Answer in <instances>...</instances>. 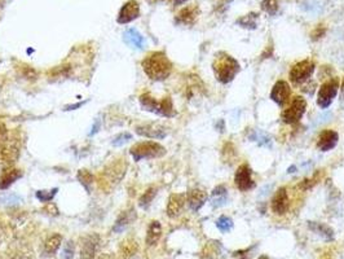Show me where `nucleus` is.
<instances>
[{
    "mask_svg": "<svg viewBox=\"0 0 344 259\" xmlns=\"http://www.w3.org/2000/svg\"><path fill=\"white\" fill-rule=\"evenodd\" d=\"M135 219H136V212H135V209H128V210H126V212H123L122 214L119 215V218L117 219L116 224H114L113 227V231L114 232H122L126 227L130 226Z\"/></svg>",
    "mask_w": 344,
    "mask_h": 259,
    "instance_id": "nucleus-19",
    "label": "nucleus"
},
{
    "mask_svg": "<svg viewBox=\"0 0 344 259\" xmlns=\"http://www.w3.org/2000/svg\"><path fill=\"white\" fill-rule=\"evenodd\" d=\"M160 236H162V227H160V223L157 221L151 222L150 226H149L148 228V233H146V244H148L149 246H153V245H155L159 241Z\"/></svg>",
    "mask_w": 344,
    "mask_h": 259,
    "instance_id": "nucleus-24",
    "label": "nucleus"
},
{
    "mask_svg": "<svg viewBox=\"0 0 344 259\" xmlns=\"http://www.w3.org/2000/svg\"><path fill=\"white\" fill-rule=\"evenodd\" d=\"M185 2H188V0H174V4L175 6H180V4L185 3Z\"/></svg>",
    "mask_w": 344,
    "mask_h": 259,
    "instance_id": "nucleus-39",
    "label": "nucleus"
},
{
    "mask_svg": "<svg viewBox=\"0 0 344 259\" xmlns=\"http://www.w3.org/2000/svg\"><path fill=\"white\" fill-rule=\"evenodd\" d=\"M235 183L238 189L242 192L250 191L255 187V183L251 178V169L249 167V165H241L238 167L237 171H236Z\"/></svg>",
    "mask_w": 344,
    "mask_h": 259,
    "instance_id": "nucleus-9",
    "label": "nucleus"
},
{
    "mask_svg": "<svg viewBox=\"0 0 344 259\" xmlns=\"http://www.w3.org/2000/svg\"><path fill=\"white\" fill-rule=\"evenodd\" d=\"M339 88V82L336 78H332L330 81H327L326 83H323L321 86L320 91H318V97H317V104L320 105L322 109H326L330 107V104L332 102L334 97L338 93Z\"/></svg>",
    "mask_w": 344,
    "mask_h": 259,
    "instance_id": "nucleus-6",
    "label": "nucleus"
},
{
    "mask_svg": "<svg viewBox=\"0 0 344 259\" xmlns=\"http://www.w3.org/2000/svg\"><path fill=\"white\" fill-rule=\"evenodd\" d=\"M126 173V162H119V164H114L110 167H107L106 170L104 171V176L107 179V182L111 184V183H118L122 176Z\"/></svg>",
    "mask_w": 344,
    "mask_h": 259,
    "instance_id": "nucleus-18",
    "label": "nucleus"
},
{
    "mask_svg": "<svg viewBox=\"0 0 344 259\" xmlns=\"http://www.w3.org/2000/svg\"><path fill=\"white\" fill-rule=\"evenodd\" d=\"M309 228L312 231H315L322 238H325L326 241H331L332 238H334V231L329 226H326V224L317 223V222H309Z\"/></svg>",
    "mask_w": 344,
    "mask_h": 259,
    "instance_id": "nucleus-25",
    "label": "nucleus"
},
{
    "mask_svg": "<svg viewBox=\"0 0 344 259\" xmlns=\"http://www.w3.org/2000/svg\"><path fill=\"white\" fill-rule=\"evenodd\" d=\"M131 135L130 134H127V132H125V134H121V135H118V136L116 137L113 140V145H116V146H119V145H123L125 143H127L128 140H131Z\"/></svg>",
    "mask_w": 344,
    "mask_h": 259,
    "instance_id": "nucleus-36",
    "label": "nucleus"
},
{
    "mask_svg": "<svg viewBox=\"0 0 344 259\" xmlns=\"http://www.w3.org/2000/svg\"><path fill=\"white\" fill-rule=\"evenodd\" d=\"M228 201V191L224 185H217L214 191L211 192L210 202L212 205V208H221L224 206Z\"/></svg>",
    "mask_w": 344,
    "mask_h": 259,
    "instance_id": "nucleus-22",
    "label": "nucleus"
},
{
    "mask_svg": "<svg viewBox=\"0 0 344 259\" xmlns=\"http://www.w3.org/2000/svg\"><path fill=\"white\" fill-rule=\"evenodd\" d=\"M289 205H290V202H289V196L286 188H278L272 198L273 213H276L277 215L285 214L289 210Z\"/></svg>",
    "mask_w": 344,
    "mask_h": 259,
    "instance_id": "nucleus-12",
    "label": "nucleus"
},
{
    "mask_svg": "<svg viewBox=\"0 0 344 259\" xmlns=\"http://www.w3.org/2000/svg\"><path fill=\"white\" fill-rule=\"evenodd\" d=\"M143 69L153 81H163L171 74L172 64L164 52H154L144 60Z\"/></svg>",
    "mask_w": 344,
    "mask_h": 259,
    "instance_id": "nucleus-1",
    "label": "nucleus"
},
{
    "mask_svg": "<svg viewBox=\"0 0 344 259\" xmlns=\"http://www.w3.org/2000/svg\"><path fill=\"white\" fill-rule=\"evenodd\" d=\"M252 139L258 141L260 145H269L270 143L269 136H268L267 134H264V132H256V135L255 136H252Z\"/></svg>",
    "mask_w": 344,
    "mask_h": 259,
    "instance_id": "nucleus-35",
    "label": "nucleus"
},
{
    "mask_svg": "<svg viewBox=\"0 0 344 259\" xmlns=\"http://www.w3.org/2000/svg\"><path fill=\"white\" fill-rule=\"evenodd\" d=\"M256 21H258V16L255 13H251V15H247L245 17L240 18L238 24H241L244 27H247V29H255Z\"/></svg>",
    "mask_w": 344,
    "mask_h": 259,
    "instance_id": "nucleus-31",
    "label": "nucleus"
},
{
    "mask_svg": "<svg viewBox=\"0 0 344 259\" xmlns=\"http://www.w3.org/2000/svg\"><path fill=\"white\" fill-rule=\"evenodd\" d=\"M339 140L338 132L334 130H326L320 135L317 141V148L322 152H327L330 149L335 148Z\"/></svg>",
    "mask_w": 344,
    "mask_h": 259,
    "instance_id": "nucleus-15",
    "label": "nucleus"
},
{
    "mask_svg": "<svg viewBox=\"0 0 344 259\" xmlns=\"http://www.w3.org/2000/svg\"><path fill=\"white\" fill-rule=\"evenodd\" d=\"M125 40L128 44L134 45L135 48H139V49H143V48L145 47V39H144V36L135 29H130L126 31Z\"/></svg>",
    "mask_w": 344,
    "mask_h": 259,
    "instance_id": "nucleus-23",
    "label": "nucleus"
},
{
    "mask_svg": "<svg viewBox=\"0 0 344 259\" xmlns=\"http://www.w3.org/2000/svg\"><path fill=\"white\" fill-rule=\"evenodd\" d=\"M313 72H315V63L311 60H304L291 68L290 79L294 83H303L308 81V78L313 74Z\"/></svg>",
    "mask_w": 344,
    "mask_h": 259,
    "instance_id": "nucleus-8",
    "label": "nucleus"
},
{
    "mask_svg": "<svg viewBox=\"0 0 344 259\" xmlns=\"http://www.w3.org/2000/svg\"><path fill=\"white\" fill-rule=\"evenodd\" d=\"M100 244V236L92 233L82 240V249H80V258L82 259H93Z\"/></svg>",
    "mask_w": 344,
    "mask_h": 259,
    "instance_id": "nucleus-11",
    "label": "nucleus"
},
{
    "mask_svg": "<svg viewBox=\"0 0 344 259\" xmlns=\"http://www.w3.org/2000/svg\"><path fill=\"white\" fill-rule=\"evenodd\" d=\"M306 109H307L306 100L303 97H300V96H297V97H294V100H293L290 107H289L288 109H285L283 113H282L283 122L289 123V125L299 122L300 119H302V117L304 116V113H306Z\"/></svg>",
    "mask_w": 344,
    "mask_h": 259,
    "instance_id": "nucleus-5",
    "label": "nucleus"
},
{
    "mask_svg": "<svg viewBox=\"0 0 344 259\" xmlns=\"http://www.w3.org/2000/svg\"><path fill=\"white\" fill-rule=\"evenodd\" d=\"M98 259H114V256L110 255V254H101Z\"/></svg>",
    "mask_w": 344,
    "mask_h": 259,
    "instance_id": "nucleus-38",
    "label": "nucleus"
},
{
    "mask_svg": "<svg viewBox=\"0 0 344 259\" xmlns=\"http://www.w3.org/2000/svg\"><path fill=\"white\" fill-rule=\"evenodd\" d=\"M212 70H214L217 81L226 84L235 79V77L241 70V66L235 57H232L225 52H219L215 55Z\"/></svg>",
    "mask_w": 344,
    "mask_h": 259,
    "instance_id": "nucleus-2",
    "label": "nucleus"
},
{
    "mask_svg": "<svg viewBox=\"0 0 344 259\" xmlns=\"http://www.w3.org/2000/svg\"><path fill=\"white\" fill-rule=\"evenodd\" d=\"M136 134L149 139H164L167 136V128L159 123H148L136 127Z\"/></svg>",
    "mask_w": 344,
    "mask_h": 259,
    "instance_id": "nucleus-10",
    "label": "nucleus"
},
{
    "mask_svg": "<svg viewBox=\"0 0 344 259\" xmlns=\"http://www.w3.org/2000/svg\"><path fill=\"white\" fill-rule=\"evenodd\" d=\"M20 157V148L15 141H9L7 139L3 144H0V166L9 167L16 164Z\"/></svg>",
    "mask_w": 344,
    "mask_h": 259,
    "instance_id": "nucleus-7",
    "label": "nucleus"
},
{
    "mask_svg": "<svg viewBox=\"0 0 344 259\" xmlns=\"http://www.w3.org/2000/svg\"><path fill=\"white\" fill-rule=\"evenodd\" d=\"M166 154V148L154 141H143L137 143L131 148V156L135 161H141L146 158H158Z\"/></svg>",
    "mask_w": 344,
    "mask_h": 259,
    "instance_id": "nucleus-4",
    "label": "nucleus"
},
{
    "mask_svg": "<svg viewBox=\"0 0 344 259\" xmlns=\"http://www.w3.org/2000/svg\"><path fill=\"white\" fill-rule=\"evenodd\" d=\"M155 194H157V188H154V187L149 188L148 191L144 192L143 196L140 197L139 205L141 206V208H143V209H146L149 205H150L151 201L154 200Z\"/></svg>",
    "mask_w": 344,
    "mask_h": 259,
    "instance_id": "nucleus-29",
    "label": "nucleus"
},
{
    "mask_svg": "<svg viewBox=\"0 0 344 259\" xmlns=\"http://www.w3.org/2000/svg\"><path fill=\"white\" fill-rule=\"evenodd\" d=\"M261 8L263 11L268 13V15H276L277 9H278V2L277 0H263L261 3Z\"/></svg>",
    "mask_w": 344,
    "mask_h": 259,
    "instance_id": "nucleus-32",
    "label": "nucleus"
},
{
    "mask_svg": "<svg viewBox=\"0 0 344 259\" xmlns=\"http://www.w3.org/2000/svg\"><path fill=\"white\" fill-rule=\"evenodd\" d=\"M61 256H63V259H73V256H74V244H73V241L66 242Z\"/></svg>",
    "mask_w": 344,
    "mask_h": 259,
    "instance_id": "nucleus-34",
    "label": "nucleus"
},
{
    "mask_svg": "<svg viewBox=\"0 0 344 259\" xmlns=\"http://www.w3.org/2000/svg\"><path fill=\"white\" fill-rule=\"evenodd\" d=\"M8 139V131H7V127L0 122V144H3L4 141Z\"/></svg>",
    "mask_w": 344,
    "mask_h": 259,
    "instance_id": "nucleus-37",
    "label": "nucleus"
},
{
    "mask_svg": "<svg viewBox=\"0 0 344 259\" xmlns=\"http://www.w3.org/2000/svg\"><path fill=\"white\" fill-rule=\"evenodd\" d=\"M137 250H139V245H137V242L135 241V240H132V238L125 240L123 242H121V246H119V251H121V255H122L123 258H131V256H134L135 254L137 253Z\"/></svg>",
    "mask_w": 344,
    "mask_h": 259,
    "instance_id": "nucleus-26",
    "label": "nucleus"
},
{
    "mask_svg": "<svg viewBox=\"0 0 344 259\" xmlns=\"http://www.w3.org/2000/svg\"><path fill=\"white\" fill-rule=\"evenodd\" d=\"M140 104H141L144 111L151 112V113H155L158 116L174 117L176 114L171 97H164L162 101H157L149 93H144V95L140 96Z\"/></svg>",
    "mask_w": 344,
    "mask_h": 259,
    "instance_id": "nucleus-3",
    "label": "nucleus"
},
{
    "mask_svg": "<svg viewBox=\"0 0 344 259\" xmlns=\"http://www.w3.org/2000/svg\"><path fill=\"white\" fill-rule=\"evenodd\" d=\"M291 95V88L288 82L278 81L273 86L272 92H270V98L278 105H283L289 100Z\"/></svg>",
    "mask_w": 344,
    "mask_h": 259,
    "instance_id": "nucleus-13",
    "label": "nucleus"
},
{
    "mask_svg": "<svg viewBox=\"0 0 344 259\" xmlns=\"http://www.w3.org/2000/svg\"><path fill=\"white\" fill-rule=\"evenodd\" d=\"M140 7L136 0H130L122 7L118 16L119 24H127V22L134 21L135 18L139 17Z\"/></svg>",
    "mask_w": 344,
    "mask_h": 259,
    "instance_id": "nucleus-14",
    "label": "nucleus"
},
{
    "mask_svg": "<svg viewBox=\"0 0 344 259\" xmlns=\"http://www.w3.org/2000/svg\"><path fill=\"white\" fill-rule=\"evenodd\" d=\"M216 227L217 230L221 231L222 233H226L233 228V221H232L231 218L222 215V217H220L216 221Z\"/></svg>",
    "mask_w": 344,
    "mask_h": 259,
    "instance_id": "nucleus-30",
    "label": "nucleus"
},
{
    "mask_svg": "<svg viewBox=\"0 0 344 259\" xmlns=\"http://www.w3.org/2000/svg\"><path fill=\"white\" fill-rule=\"evenodd\" d=\"M185 205V194L175 193L169 197L167 205V215L169 218H176L181 214Z\"/></svg>",
    "mask_w": 344,
    "mask_h": 259,
    "instance_id": "nucleus-16",
    "label": "nucleus"
},
{
    "mask_svg": "<svg viewBox=\"0 0 344 259\" xmlns=\"http://www.w3.org/2000/svg\"><path fill=\"white\" fill-rule=\"evenodd\" d=\"M61 242H63V237H61V235L50 236L47 241H45V245H44L45 251H47L48 254H54L57 250H59L60 246H61Z\"/></svg>",
    "mask_w": 344,
    "mask_h": 259,
    "instance_id": "nucleus-27",
    "label": "nucleus"
},
{
    "mask_svg": "<svg viewBox=\"0 0 344 259\" xmlns=\"http://www.w3.org/2000/svg\"><path fill=\"white\" fill-rule=\"evenodd\" d=\"M22 176V171L17 169H7L0 175V189H7Z\"/></svg>",
    "mask_w": 344,
    "mask_h": 259,
    "instance_id": "nucleus-20",
    "label": "nucleus"
},
{
    "mask_svg": "<svg viewBox=\"0 0 344 259\" xmlns=\"http://www.w3.org/2000/svg\"><path fill=\"white\" fill-rule=\"evenodd\" d=\"M78 180L80 182V184L86 188L87 192L91 191V187L93 184V175L89 171L79 170V173H78Z\"/></svg>",
    "mask_w": 344,
    "mask_h": 259,
    "instance_id": "nucleus-28",
    "label": "nucleus"
},
{
    "mask_svg": "<svg viewBox=\"0 0 344 259\" xmlns=\"http://www.w3.org/2000/svg\"><path fill=\"white\" fill-rule=\"evenodd\" d=\"M198 13H199L198 7H197L196 4L187 7V8H184L180 13H179L178 17H176V22L184 25H192L196 21Z\"/></svg>",
    "mask_w": 344,
    "mask_h": 259,
    "instance_id": "nucleus-21",
    "label": "nucleus"
},
{
    "mask_svg": "<svg viewBox=\"0 0 344 259\" xmlns=\"http://www.w3.org/2000/svg\"><path fill=\"white\" fill-rule=\"evenodd\" d=\"M259 259H269V258H268V256H267V255H261V256H260V258H259Z\"/></svg>",
    "mask_w": 344,
    "mask_h": 259,
    "instance_id": "nucleus-40",
    "label": "nucleus"
},
{
    "mask_svg": "<svg viewBox=\"0 0 344 259\" xmlns=\"http://www.w3.org/2000/svg\"><path fill=\"white\" fill-rule=\"evenodd\" d=\"M56 192L57 188H53L52 191H38L36 192V197H38V200H40L42 202H49V201L54 197Z\"/></svg>",
    "mask_w": 344,
    "mask_h": 259,
    "instance_id": "nucleus-33",
    "label": "nucleus"
},
{
    "mask_svg": "<svg viewBox=\"0 0 344 259\" xmlns=\"http://www.w3.org/2000/svg\"><path fill=\"white\" fill-rule=\"evenodd\" d=\"M207 201V193L202 189H192V191L188 193V203H189V208L193 210V212H198L202 206L205 205V202Z\"/></svg>",
    "mask_w": 344,
    "mask_h": 259,
    "instance_id": "nucleus-17",
    "label": "nucleus"
},
{
    "mask_svg": "<svg viewBox=\"0 0 344 259\" xmlns=\"http://www.w3.org/2000/svg\"><path fill=\"white\" fill-rule=\"evenodd\" d=\"M341 89H343V93H344V81H343V86H341Z\"/></svg>",
    "mask_w": 344,
    "mask_h": 259,
    "instance_id": "nucleus-41",
    "label": "nucleus"
}]
</instances>
